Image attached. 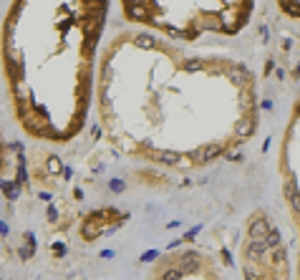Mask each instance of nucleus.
<instances>
[{"mask_svg": "<svg viewBox=\"0 0 300 280\" xmlns=\"http://www.w3.org/2000/svg\"><path fill=\"white\" fill-rule=\"evenodd\" d=\"M81 235H84L86 240H94V237H99V235H101V225H99L96 220H86V222H84V227H81Z\"/></svg>", "mask_w": 300, "mask_h": 280, "instance_id": "2", "label": "nucleus"}, {"mask_svg": "<svg viewBox=\"0 0 300 280\" xmlns=\"http://www.w3.org/2000/svg\"><path fill=\"white\" fill-rule=\"evenodd\" d=\"M154 258H157V253H146V255H144V258H141V260H144V263H152V260H154Z\"/></svg>", "mask_w": 300, "mask_h": 280, "instance_id": "7", "label": "nucleus"}, {"mask_svg": "<svg viewBox=\"0 0 300 280\" xmlns=\"http://www.w3.org/2000/svg\"><path fill=\"white\" fill-rule=\"evenodd\" d=\"M280 243H283L280 232L270 227V232H268V237H265V245H268V248H280Z\"/></svg>", "mask_w": 300, "mask_h": 280, "instance_id": "3", "label": "nucleus"}, {"mask_svg": "<svg viewBox=\"0 0 300 280\" xmlns=\"http://www.w3.org/2000/svg\"><path fill=\"white\" fill-rule=\"evenodd\" d=\"M268 232H270V225H268L265 217H257V220L250 225V240H265Z\"/></svg>", "mask_w": 300, "mask_h": 280, "instance_id": "1", "label": "nucleus"}, {"mask_svg": "<svg viewBox=\"0 0 300 280\" xmlns=\"http://www.w3.org/2000/svg\"><path fill=\"white\" fill-rule=\"evenodd\" d=\"M280 10L290 18H300V3H280Z\"/></svg>", "mask_w": 300, "mask_h": 280, "instance_id": "4", "label": "nucleus"}, {"mask_svg": "<svg viewBox=\"0 0 300 280\" xmlns=\"http://www.w3.org/2000/svg\"><path fill=\"white\" fill-rule=\"evenodd\" d=\"M290 205H293V210H295V212H300V189H298V192L293 194V199H290Z\"/></svg>", "mask_w": 300, "mask_h": 280, "instance_id": "6", "label": "nucleus"}, {"mask_svg": "<svg viewBox=\"0 0 300 280\" xmlns=\"http://www.w3.org/2000/svg\"><path fill=\"white\" fill-rule=\"evenodd\" d=\"M179 278H184V275H182V273H179L177 268H169V270H167V273L162 275V280H179Z\"/></svg>", "mask_w": 300, "mask_h": 280, "instance_id": "5", "label": "nucleus"}, {"mask_svg": "<svg viewBox=\"0 0 300 280\" xmlns=\"http://www.w3.org/2000/svg\"><path fill=\"white\" fill-rule=\"evenodd\" d=\"M295 116H300V101L295 104Z\"/></svg>", "mask_w": 300, "mask_h": 280, "instance_id": "8", "label": "nucleus"}]
</instances>
